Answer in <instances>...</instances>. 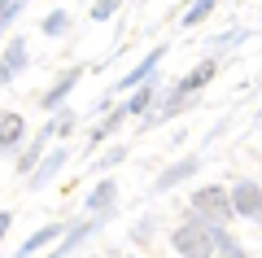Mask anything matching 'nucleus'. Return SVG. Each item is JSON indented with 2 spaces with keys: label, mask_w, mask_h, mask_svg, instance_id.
<instances>
[{
  "label": "nucleus",
  "mask_w": 262,
  "mask_h": 258,
  "mask_svg": "<svg viewBox=\"0 0 262 258\" xmlns=\"http://www.w3.org/2000/svg\"><path fill=\"white\" fill-rule=\"evenodd\" d=\"M175 249H179L184 258H210L214 236H210V228H201V223H188V228L175 232Z\"/></svg>",
  "instance_id": "1"
},
{
  "label": "nucleus",
  "mask_w": 262,
  "mask_h": 258,
  "mask_svg": "<svg viewBox=\"0 0 262 258\" xmlns=\"http://www.w3.org/2000/svg\"><path fill=\"white\" fill-rule=\"evenodd\" d=\"M196 210L210 214L214 223H227V219H232V202H227L223 188H201V193H196Z\"/></svg>",
  "instance_id": "2"
},
{
  "label": "nucleus",
  "mask_w": 262,
  "mask_h": 258,
  "mask_svg": "<svg viewBox=\"0 0 262 258\" xmlns=\"http://www.w3.org/2000/svg\"><path fill=\"white\" fill-rule=\"evenodd\" d=\"M236 210L241 214H262V193L253 184H236Z\"/></svg>",
  "instance_id": "3"
},
{
  "label": "nucleus",
  "mask_w": 262,
  "mask_h": 258,
  "mask_svg": "<svg viewBox=\"0 0 262 258\" xmlns=\"http://www.w3.org/2000/svg\"><path fill=\"white\" fill-rule=\"evenodd\" d=\"M22 136V114H0V145H13Z\"/></svg>",
  "instance_id": "4"
},
{
  "label": "nucleus",
  "mask_w": 262,
  "mask_h": 258,
  "mask_svg": "<svg viewBox=\"0 0 262 258\" xmlns=\"http://www.w3.org/2000/svg\"><path fill=\"white\" fill-rule=\"evenodd\" d=\"M210 79H214V62H201L184 83H179V88H184V92H192V88H201V83H210Z\"/></svg>",
  "instance_id": "5"
},
{
  "label": "nucleus",
  "mask_w": 262,
  "mask_h": 258,
  "mask_svg": "<svg viewBox=\"0 0 262 258\" xmlns=\"http://www.w3.org/2000/svg\"><path fill=\"white\" fill-rule=\"evenodd\" d=\"M214 5H219V0H196V9L184 13V22H188V27H196L201 18H210V9H214Z\"/></svg>",
  "instance_id": "6"
},
{
  "label": "nucleus",
  "mask_w": 262,
  "mask_h": 258,
  "mask_svg": "<svg viewBox=\"0 0 262 258\" xmlns=\"http://www.w3.org/2000/svg\"><path fill=\"white\" fill-rule=\"evenodd\" d=\"M75 79H79V70H70V74H66V79H61V83L53 88V92H48V105H57V101H61V96L70 92V83H75Z\"/></svg>",
  "instance_id": "7"
},
{
  "label": "nucleus",
  "mask_w": 262,
  "mask_h": 258,
  "mask_svg": "<svg viewBox=\"0 0 262 258\" xmlns=\"http://www.w3.org/2000/svg\"><path fill=\"white\" fill-rule=\"evenodd\" d=\"M114 9H118V0H96V9H92V18H96V22H105V18H110Z\"/></svg>",
  "instance_id": "8"
},
{
  "label": "nucleus",
  "mask_w": 262,
  "mask_h": 258,
  "mask_svg": "<svg viewBox=\"0 0 262 258\" xmlns=\"http://www.w3.org/2000/svg\"><path fill=\"white\" fill-rule=\"evenodd\" d=\"M44 31H48V35H61V31H66V18H61V13H53V18L44 22Z\"/></svg>",
  "instance_id": "9"
},
{
  "label": "nucleus",
  "mask_w": 262,
  "mask_h": 258,
  "mask_svg": "<svg viewBox=\"0 0 262 258\" xmlns=\"http://www.w3.org/2000/svg\"><path fill=\"white\" fill-rule=\"evenodd\" d=\"M144 105H149V88H140V92H136V101H131V105H127V110H131V114H140V110H144Z\"/></svg>",
  "instance_id": "10"
},
{
  "label": "nucleus",
  "mask_w": 262,
  "mask_h": 258,
  "mask_svg": "<svg viewBox=\"0 0 262 258\" xmlns=\"http://www.w3.org/2000/svg\"><path fill=\"white\" fill-rule=\"evenodd\" d=\"M18 13V0H0V22H9Z\"/></svg>",
  "instance_id": "11"
},
{
  "label": "nucleus",
  "mask_w": 262,
  "mask_h": 258,
  "mask_svg": "<svg viewBox=\"0 0 262 258\" xmlns=\"http://www.w3.org/2000/svg\"><path fill=\"white\" fill-rule=\"evenodd\" d=\"M110 202H114V188H110V184H105V188H101V193H96V202H92V206H110Z\"/></svg>",
  "instance_id": "12"
},
{
  "label": "nucleus",
  "mask_w": 262,
  "mask_h": 258,
  "mask_svg": "<svg viewBox=\"0 0 262 258\" xmlns=\"http://www.w3.org/2000/svg\"><path fill=\"white\" fill-rule=\"evenodd\" d=\"M5 228H9V214H0V236H5Z\"/></svg>",
  "instance_id": "13"
}]
</instances>
